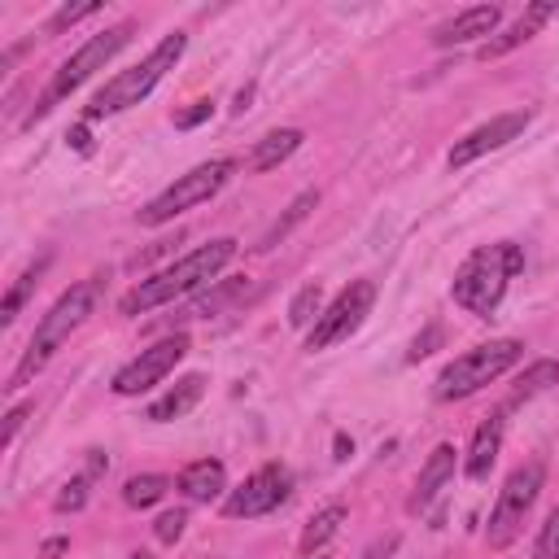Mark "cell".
I'll use <instances>...</instances> for the list:
<instances>
[{"mask_svg": "<svg viewBox=\"0 0 559 559\" xmlns=\"http://www.w3.org/2000/svg\"><path fill=\"white\" fill-rule=\"evenodd\" d=\"M249 101H254V83H245V88L236 92V114H245V110H249Z\"/></svg>", "mask_w": 559, "mask_h": 559, "instance_id": "f35d334b", "label": "cell"}, {"mask_svg": "<svg viewBox=\"0 0 559 559\" xmlns=\"http://www.w3.org/2000/svg\"><path fill=\"white\" fill-rule=\"evenodd\" d=\"M525 271V249L516 241H498V245H481L455 271L450 297L477 319H494V311L503 306L507 284Z\"/></svg>", "mask_w": 559, "mask_h": 559, "instance_id": "7a4b0ae2", "label": "cell"}, {"mask_svg": "<svg viewBox=\"0 0 559 559\" xmlns=\"http://www.w3.org/2000/svg\"><path fill=\"white\" fill-rule=\"evenodd\" d=\"M332 450H337L332 459H350V455H354V442H350L346 433H337V442H332Z\"/></svg>", "mask_w": 559, "mask_h": 559, "instance_id": "74e56055", "label": "cell"}, {"mask_svg": "<svg viewBox=\"0 0 559 559\" xmlns=\"http://www.w3.org/2000/svg\"><path fill=\"white\" fill-rule=\"evenodd\" d=\"M455 459H459V450L442 442V446H433V455L424 459V468H420V481H415V494H411V511H424L428 503H433L437 494L450 485V477H455Z\"/></svg>", "mask_w": 559, "mask_h": 559, "instance_id": "9a60e30c", "label": "cell"}, {"mask_svg": "<svg viewBox=\"0 0 559 559\" xmlns=\"http://www.w3.org/2000/svg\"><path fill=\"white\" fill-rule=\"evenodd\" d=\"M542 485H546V463L542 459L520 463V468L503 481L498 503L490 511V525H485V542H490V551H507V546L520 538L533 503H538V494H542Z\"/></svg>", "mask_w": 559, "mask_h": 559, "instance_id": "52a82bcc", "label": "cell"}, {"mask_svg": "<svg viewBox=\"0 0 559 559\" xmlns=\"http://www.w3.org/2000/svg\"><path fill=\"white\" fill-rule=\"evenodd\" d=\"M533 559H559V507L546 516L538 542H533Z\"/></svg>", "mask_w": 559, "mask_h": 559, "instance_id": "f1b7e54d", "label": "cell"}, {"mask_svg": "<svg viewBox=\"0 0 559 559\" xmlns=\"http://www.w3.org/2000/svg\"><path fill=\"white\" fill-rule=\"evenodd\" d=\"M232 171H236L232 158H210V162L193 166V171L180 175L171 188H162V193L153 197L145 210H140V228H162V223H171L175 214H184V210L201 206V201H210L223 184L232 180Z\"/></svg>", "mask_w": 559, "mask_h": 559, "instance_id": "ba28073f", "label": "cell"}, {"mask_svg": "<svg viewBox=\"0 0 559 559\" xmlns=\"http://www.w3.org/2000/svg\"><path fill=\"white\" fill-rule=\"evenodd\" d=\"M437 346H442V324H428L420 337L411 341V350H407V363H420V359H428Z\"/></svg>", "mask_w": 559, "mask_h": 559, "instance_id": "4dcf8cb0", "label": "cell"}, {"mask_svg": "<svg viewBox=\"0 0 559 559\" xmlns=\"http://www.w3.org/2000/svg\"><path fill=\"white\" fill-rule=\"evenodd\" d=\"M66 551H70V538H49L40 546V559H62Z\"/></svg>", "mask_w": 559, "mask_h": 559, "instance_id": "8d00e7d4", "label": "cell"}, {"mask_svg": "<svg viewBox=\"0 0 559 559\" xmlns=\"http://www.w3.org/2000/svg\"><path fill=\"white\" fill-rule=\"evenodd\" d=\"M529 123H533V114H529V110H516V114H498V118H490V123H481L477 132H468L463 140H455V149H450V166L459 171V166H468V162L485 158V153L503 149L507 140H516Z\"/></svg>", "mask_w": 559, "mask_h": 559, "instance_id": "7c38bea8", "label": "cell"}, {"mask_svg": "<svg viewBox=\"0 0 559 559\" xmlns=\"http://www.w3.org/2000/svg\"><path fill=\"white\" fill-rule=\"evenodd\" d=\"M66 145H70V149H79V153H88V149H92V132H88V123H79V127H70V136H66Z\"/></svg>", "mask_w": 559, "mask_h": 559, "instance_id": "e575fe53", "label": "cell"}, {"mask_svg": "<svg viewBox=\"0 0 559 559\" xmlns=\"http://www.w3.org/2000/svg\"><path fill=\"white\" fill-rule=\"evenodd\" d=\"M520 359H525V346L516 337H498V341H485V346H472L463 350L455 363L442 367L433 385V398L437 402H459V398H472L477 389H485L490 380H498L503 372H511Z\"/></svg>", "mask_w": 559, "mask_h": 559, "instance_id": "8992f818", "label": "cell"}, {"mask_svg": "<svg viewBox=\"0 0 559 559\" xmlns=\"http://www.w3.org/2000/svg\"><path fill=\"white\" fill-rule=\"evenodd\" d=\"M166 490H171V477H162V472H140V477H132L123 485V503L136 507V511H145L153 503H162Z\"/></svg>", "mask_w": 559, "mask_h": 559, "instance_id": "cb8c5ba5", "label": "cell"}, {"mask_svg": "<svg viewBox=\"0 0 559 559\" xmlns=\"http://www.w3.org/2000/svg\"><path fill=\"white\" fill-rule=\"evenodd\" d=\"M498 450H503V411L490 415L477 437H472V450H468V463H463V472H468V481H485L494 472L498 463Z\"/></svg>", "mask_w": 559, "mask_h": 559, "instance_id": "ac0fdd59", "label": "cell"}, {"mask_svg": "<svg viewBox=\"0 0 559 559\" xmlns=\"http://www.w3.org/2000/svg\"><path fill=\"white\" fill-rule=\"evenodd\" d=\"M201 398H206V376H201V372L180 376V380H175V385L166 389V394L145 411V420H153V424H171V420H180V415L193 411Z\"/></svg>", "mask_w": 559, "mask_h": 559, "instance_id": "2e32d148", "label": "cell"}, {"mask_svg": "<svg viewBox=\"0 0 559 559\" xmlns=\"http://www.w3.org/2000/svg\"><path fill=\"white\" fill-rule=\"evenodd\" d=\"M245 276H232V280H219V289H210L206 297H197V302H188L184 306V315L180 319H210V315H219V311H228V306L236 302V297H245Z\"/></svg>", "mask_w": 559, "mask_h": 559, "instance_id": "603a6c76", "label": "cell"}, {"mask_svg": "<svg viewBox=\"0 0 559 559\" xmlns=\"http://www.w3.org/2000/svg\"><path fill=\"white\" fill-rule=\"evenodd\" d=\"M175 485H180V494L188 503H214V498L228 490V468L219 459H197L175 477Z\"/></svg>", "mask_w": 559, "mask_h": 559, "instance_id": "e0dca14e", "label": "cell"}, {"mask_svg": "<svg viewBox=\"0 0 559 559\" xmlns=\"http://www.w3.org/2000/svg\"><path fill=\"white\" fill-rule=\"evenodd\" d=\"M293 494V477L284 463H263L258 472L236 485V490L223 498V516L228 520H258V516H271L276 507L289 503Z\"/></svg>", "mask_w": 559, "mask_h": 559, "instance_id": "30bf717a", "label": "cell"}, {"mask_svg": "<svg viewBox=\"0 0 559 559\" xmlns=\"http://www.w3.org/2000/svg\"><path fill=\"white\" fill-rule=\"evenodd\" d=\"M319 206V193H315V188H306V193H297L293 201H289V210H284L280 214V219L276 223H271V228L263 232V236H258V254H267V249H276L280 241H284V236H289L293 228H297V223H306V219H311V210Z\"/></svg>", "mask_w": 559, "mask_h": 559, "instance_id": "ffe728a7", "label": "cell"}, {"mask_svg": "<svg viewBox=\"0 0 559 559\" xmlns=\"http://www.w3.org/2000/svg\"><path fill=\"white\" fill-rule=\"evenodd\" d=\"M319 315H324V284L311 280V284H302V289L293 293V302H289V324H293V328H315Z\"/></svg>", "mask_w": 559, "mask_h": 559, "instance_id": "d4e9b609", "label": "cell"}, {"mask_svg": "<svg viewBox=\"0 0 559 559\" xmlns=\"http://www.w3.org/2000/svg\"><path fill=\"white\" fill-rule=\"evenodd\" d=\"M551 385H559V359H538V363H529L525 372L516 376V389H511V402H507V407L538 398V394H546Z\"/></svg>", "mask_w": 559, "mask_h": 559, "instance_id": "7402d4cb", "label": "cell"}, {"mask_svg": "<svg viewBox=\"0 0 559 559\" xmlns=\"http://www.w3.org/2000/svg\"><path fill=\"white\" fill-rule=\"evenodd\" d=\"M210 114H214V101H193L188 110L175 114V127H180V132H193V127H201Z\"/></svg>", "mask_w": 559, "mask_h": 559, "instance_id": "1f68e13d", "label": "cell"}, {"mask_svg": "<svg viewBox=\"0 0 559 559\" xmlns=\"http://www.w3.org/2000/svg\"><path fill=\"white\" fill-rule=\"evenodd\" d=\"M88 490H92V481L83 477H70L66 485H62V494H57V511H79L83 503H88Z\"/></svg>", "mask_w": 559, "mask_h": 559, "instance_id": "f546056e", "label": "cell"}, {"mask_svg": "<svg viewBox=\"0 0 559 559\" xmlns=\"http://www.w3.org/2000/svg\"><path fill=\"white\" fill-rule=\"evenodd\" d=\"M27 415H31L27 402H22V407H14V411L5 415V446H14V437H18V428L27 424Z\"/></svg>", "mask_w": 559, "mask_h": 559, "instance_id": "836d02e7", "label": "cell"}, {"mask_svg": "<svg viewBox=\"0 0 559 559\" xmlns=\"http://www.w3.org/2000/svg\"><path fill=\"white\" fill-rule=\"evenodd\" d=\"M184 49H188V35L171 31L158 49L145 57V62L118 70V75L105 83L97 97H92L88 110H83V123H97V118H110V114H123V110H132V105H140L166 79V70H175V62L184 57Z\"/></svg>", "mask_w": 559, "mask_h": 559, "instance_id": "277c9868", "label": "cell"}, {"mask_svg": "<svg viewBox=\"0 0 559 559\" xmlns=\"http://www.w3.org/2000/svg\"><path fill=\"white\" fill-rule=\"evenodd\" d=\"M346 516H350V511L341 507V503H332V507H324V511H315V516L306 520V529H302V542H297V551H302L306 559H311L315 551H324V546L341 533V525H346Z\"/></svg>", "mask_w": 559, "mask_h": 559, "instance_id": "44dd1931", "label": "cell"}, {"mask_svg": "<svg viewBox=\"0 0 559 559\" xmlns=\"http://www.w3.org/2000/svg\"><path fill=\"white\" fill-rule=\"evenodd\" d=\"M92 14H101V0H79V5H62L57 14L49 18V35H62L66 27H75V22H83V18H92Z\"/></svg>", "mask_w": 559, "mask_h": 559, "instance_id": "4316f807", "label": "cell"}, {"mask_svg": "<svg viewBox=\"0 0 559 559\" xmlns=\"http://www.w3.org/2000/svg\"><path fill=\"white\" fill-rule=\"evenodd\" d=\"M555 14H559V0H538V5H529L525 14H520L516 22H511L507 31H498V35H490V40L481 44V62H498V57H507L511 49L529 44L533 35H538V31H542Z\"/></svg>", "mask_w": 559, "mask_h": 559, "instance_id": "4fadbf2b", "label": "cell"}, {"mask_svg": "<svg viewBox=\"0 0 559 559\" xmlns=\"http://www.w3.org/2000/svg\"><path fill=\"white\" fill-rule=\"evenodd\" d=\"M498 22H503V9L498 5H472L450 22H442V27L433 31V44L437 49H450V44H468V40H481V35H498Z\"/></svg>", "mask_w": 559, "mask_h": 559, "instance_id": "5bb4252c", "label": "cell"}, {"mask_svg": "<svg viewBox=\"0 0 559 559\" xmlns=\"http://www.w3.org/2000/svg\"><path fill=\"white\" fill-rule=\"evenodd\" d=\"M105 472H110V455L105 450H88V463H83V477H88L92 485H97Z\"/></svg>", "mask_w": 559, "mask_h": 559, "instance_id": "d6a6232c", "label": "cell"}, {"mask_svg": "<svg viewBox=\"0 0 559 559\" xmlns=\"http://www.w3.org/2000/svg\"><path fill=\"white\" fill-rule=\"evenodd\" d=\"M97 297H101V280H79V284H70V289L49 306V315L35 324L27 350H22V359H18V367H14V376H9L5 389L31 385V376L40 372V367L66 346L70 332L83 328V319L97 311Z\"/></svg>", "mask_w": 559, "mask_h": 559, "instance_id": "3957f363", "label": "cell"}, {"mask_svg": "<svg viewBox=\"0 0 559 559\" xmlns=\"http://www.w3.org/2000/svg\"><path fill=\"white\" fill-rule=\"evenodd\" d=\"M372 306H376V284H372V280H354V284H346V289H341V293L324 306V315L315 319V328L306 332V350L319 354V350L337 346V341L354 337V332L363 328V319L372 315Z\"/></svg>", "mask_w": 559, "mask_h": 559, "instance_id": "9c48e42d", "label": "cell"}, {"mask_svg": "<svg viewBox=\"0 0 559 559\" xmlns=\"http://www.w3.org/2000/svg\"><path fill=\"white\" fill-rule=\"evenodd\" d=\"M232 258H236V241H232V236H219V241H210V245H197L193 254L180 258V263L153 271V276L140 280L132 293H123V302H118V315L136 319V315L158 311V306L180 302V297L197 293L201 284H210L223 267L232 263Z\"/></svg>", "mask_w": 559, "mask_h": 559, "instance_id": "6da1fadb", "label": "cell"}, {"mask_svg": "<svg viewBox=\"0 0 559 559\" xmlns=\"http://www.w3.org/2000/svg\"><path fill=\"white\" fill-rule=\"evenodd\" d=\"M132 35H136V22H132V18H123V22H114V27H105L101 35H92V40L83 44L79 53H70L66 62L53 70V79H49V88L40 92V101L31 105L27 127H31V123H40L44 114H53V105H62V101L70 97V92L79 88V83H88L105 62H110V57L123 53L127 44H132Z\"/></svg>", "mask_w": 559, "mask_h": 559, "instance_id": "5b68a950", "label": "cell"}, {"mask_svg": "<svg viewBox=\"0 0 559 559\" xmlns=\"http://www.w3.org/2000/svg\"><path fill=\"white\" fill-rule=\"evenodd\" d=\"M127 559H153L149 551H132V555H127Z\"/></svg>", "mask_w": 559, "mask_h": 559, "instance_id": "ab89813d", "label": "cell"}, {"mask_svg": "<svg viewBox=\"0 0 559 559\" xmlns=\"http://www.w3.org/2000/svg\"><path fill=\"white\" fill-rule=\"evenodd\" d=\"M44 271H49V254H44L40 263H31V267L18 276V284H14V289H9V297H5V306H0V319H5V324H14V319L22 315V306H27V297L35 293V284H40Z\"/></svg>", "mask_w": 559, "mask_h": 559, "instance_id": "484cf974", "label": "cell"}, {"mask_svg": "<svg viewBox=\"0 0 559 559\" xmlns=\"http://www.w3.org/2000/svg\"><path fill=\"white\" fill-rule=\"evenodd\" d=\"M394 551H398V533H389L385 542L367 546V551H363V559H389V555H394Z\"/></svg>", "mask_w": 559, "mask_h": 559, "instance_id": "d590c367", "label": "cell"}, {"mask_svg": "<svg viewBox=\"0 0 559 559\" xmlns=\"http://www.w3.org/2000/svg\"><path fill=\"white\" fill-rule=\"evenodd\" d=\"M184 529H188V511H184V507L162 511V516L153 520V538H158L162 546H175V542L184 538Z\"/></svg>", "mask_w": 559, "mask_h": 559, "instance_id": "83f0119b", "label": "cell"}, {"mask_svg": "<svg viewBox=\"0 0 559 559\" xmlns=\"http://www.w3.org/2000/svg\"><path fill=\"white\" fill-rule=\"evenodd\" d=\"M302 132L297 127H280V132H267L263 140L254 145V153H249V171H276V166L284 158H293L297 149H302Z\"/></svg>", "mask_w": 559, "mask_h": 559, "instance_id": "d6986e66", "label": "cell"}, {"mask_svg": "<svg viewBox=\"0 0 559 559\" xmlns=\"http://www.w3.org/2000/svg\"><path fill=\"white\" fill-rule=\"evenodd\" d=\"M188 354V332H171V337H162L158 346H149V350H140L127 367H118L114 380H110V389L118 398H140V394H149L153 385H162L166 376L180 367V359Z\"/></svg>", "mask_w": 559, "mask_h": 559, "instance_id": "8fae6325", "label": "cell"}]
</instances>
